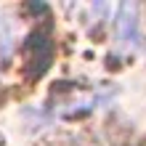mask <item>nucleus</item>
Segmentation results:
<instances>
[{
  "label": "nucleus",
  "mask_w": 146,
  "mask_h": 146,
  "mask_svg": "<svg viewBox=\"0 0 146 146\" xmlns=\"http://www.w3.org/2000/svg\"><path fill=\"white\" fill-rule=\"evenodd\" d=\"M117 37L125 45L138 42V13H135V0H122L117 13Z\"/></svg>",
  "instance_id": "nucleus-1"
},
{
  "label": "nucleus",
  "mask_w": 146,
  "mask_h": 146,
  "mask_svg": "<svg viewBox=\"0 0 146 146\" xmlns=\"http://www.w3.org/2000/svg\"><path fill=\"white\" fill-rule=\"evenodd\" d=\"M50 53H53L50 40L42 35V32H35V35L29 37V69H27L29 77H40L42 72L48 69Z\"/></svg>",
  "instance_id": "nucleus-2"
}]
</instances>
